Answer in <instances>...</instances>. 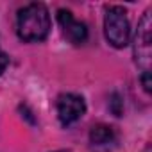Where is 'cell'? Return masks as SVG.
Wrapping results in <instances>:
<instances>
[{"mask_svg": "<svg viewBox=\"0 0 152 152\" xmlns=\"http://www.w3.org/2000/svg\"><path fill=\"white\" fill-rule=\"evenodd\" d=\"M18 36L23 41H43L50 32V15L43 4H29L18 11Z\"/></svg>", "mask_w": 152, "mask_h": 152, "instance_id": "6da1fadb", "label": "cell"}, {"mask_svg": "<svg viewBox=\"0 0 152 152\" xmlns=\"http://www.w3.org/2000/svg\"><path fill=\"white\" fill-rule=\"evenodd\" d=\"M104 34L106 39L115 48H124L129 45L131 36V23L127 18V11L120 6H111L106 11L104 18Z\"/></svg>", "mask_w": 152, "mask_h": 152, "instance_id": "7a4b0ae2", "label": "cell"}, {"mask_svg": "<svg viewBox=\"0 0 152 152\" xmlns=\"http://www.w3.org/2000/svg\"><path fill=\"white\" fill-rule=\"evenodd\" d=\"M150 48H152V22H150V11H145L134 36V61L138 63V66L143 68V72H150L148 70Z\"/></svg>", "mask_w": 152, "mask_h": 152, "instance_id": "3957f363", "label": "cell"}, {"mask_svg": "<svg viewBox=\"0 0 152 152\" xmlns=\"http://www.w3.org/2000/svg\"><path fill=\"white\" fill-rule=\"evenodd\" d=\"M86 113V104L83 97L73 93H63L57 99V116L63 125H70L77 122Z\"/></svg>", "mask_w": 152, "mask_h": 152, "instance_id": "277c9868", "label": "cell"}, {"mask_svg": "<svg viewBox=\"0 0 152 152\" xmlns=\"http://www.w3.org/2000/svg\"><path fill=\"white\" fill-rule=\"evenodd\" d=\"M57 22H59V25H61L64 36H66L73 45H83V43L88 39V29H86V25H84L81 20L75 18V16L72 15V11H68V9H59V11H57Z\"/></svg>", "mask_w": 152, "mask_h": 152, "instance_id": "5b68a950", "label": "cell"}, {"mask_svg": "<svg viewBox=\"0 0 152 152\" xmlns=\"http://www.w3.org/2000/svg\"><path fill=\"white\" fill-rule=\"evenodd\" d=\"M113 138H115L113 129L109 125H104V124H99L90 131V140H91V143H97V145L109 143V141H113Z\"/></svg>", "mask_w": 152, "mask_h": 152, "instance_id": "8992f818", "label": "cell"}, {"mask_svg": "<svg viewBox=\"0 0 152 152\" xmlns=\"http://www.w3.org/2000/svg\"><path fill=\"white\" fill-rule=\"evenodd\" d=\"M113 100H111V109H113V113L116 115V116H120L122 115V100H120V95H113L111 97Z\"/></svg>", "mask_w": 152, "mask_h": 152, "instance_id": "52a82bcc", "label": "cell"}, {"mask_svg": "<svg viewBox=\"0 0 152 152\" xmlns=\"http://www.w3.org/2000/svg\"><path fill=\"white\" fill-rule=\"evenodd\" d=\"M7 64H9V56H7L4 50H0V75L6 72Z\"/></svg>", "mask_w": 152, "mask_h": 152, "instance_id": "ba28073f", "label": "cell"}, {"mask_svg": "<svg viewBox=\"0 0 152 152\" xmlns=\"http://www.w3.org/2000/svg\"><path fill=\"white\" fill-rule=\"evenodd\" d=\"M141 83H143L145 91L150 93V86H152V83H150V72H141Z\"/></svg>", "mask_w": 152, "mask_h": 152, "instance_id": "9c48e42d", "label": "cell"}, {"mask_svg": "<svg viewBox=\"0 0 152 152\" xmlns=\"http://www.w3.org/2000/svg\"><path fill=\"white\" fill-rule=\"evenodd\" d=\"M56 152H70V150H56Z\"/></svg>", "mask_w": 152, "mask_h": 152, "instance_id": "30bf717a", "label": "cell"}]
</instances>
